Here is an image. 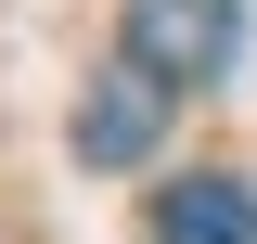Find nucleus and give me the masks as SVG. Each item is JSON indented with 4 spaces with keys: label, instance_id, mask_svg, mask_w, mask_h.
<instances>
[{
    "label": "nucleus",
    "instance_id": "nucleus-2",
    "mask_svg": "<svg viewBox=\"0 0 257 244\" xmlns=\"http://www.w3.org/2000/svg\"><path fill=\"white\" fill-rule=\"evenodd\" d=\"M155 142H167V90L142 64H116V77L77 90V167H142Z\"/></svg>",
    "mask_w": 257,
    "mask_h": 244
},
{
    "label": "nucleus",
    "instance_id": "nucleus-3",
    "mask_svg": "<svg viewBox=\"0 0 257 244\" xmlns=\"http://www.w3.org/2000/svg\"><path fill=\"white\" fill-rule=\"evenodd\" d=\"M155 244H257V193L219 180V167H193V180L155 193Z\"/></svg>",
    "mask_w": 257,
    "mask_h": 244
},
{
    "label": "nucleus",
    "instance_id": "nucleus-1",
    "mask_svg": "<svg viewBox=\"0 0 257 244\" xmlns=\"http://www.w3.org/2000/svg\"><path fill=\"white\" fill-rule=\"evenodd\" d=\"M244 52V0H128V64L155 90H206Z\"/></svg>",
    "mask_w": 257,
    "mask_h": 244
}]
</instances>
